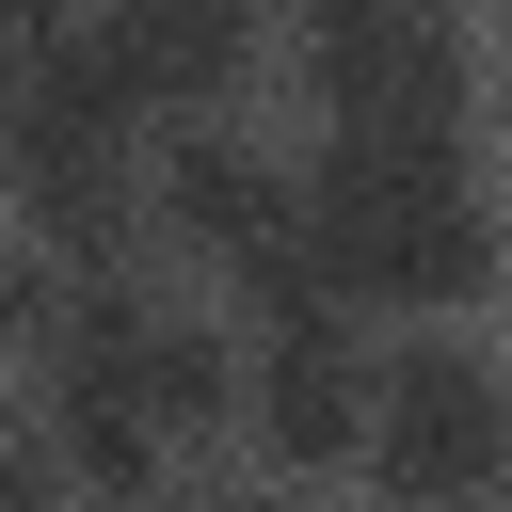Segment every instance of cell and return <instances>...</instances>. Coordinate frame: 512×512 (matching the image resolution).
Masks as SVG:
<instances>
[{"instance_id": "4", "label": "cell", "mask_w": 512, "mask_h": 512, "mask_svg": "<svg viewBox=\"0 0 512 512\" xmlns=\"http://www.w3.org/2000/svg\"><path fill=\"white\" fill-rule=\"evenodd\" d=\"M384 512H480L512 496V368L480 336H400L384 384H368V464H352Z\"/></svg>"}, {"instance_id": "3", "label": "cell", "mask_w": 512, "mask_h": 512, "mask_svg": "<svg viewBox=\"0 0 512 512\" xmlns=\"http://www.w3.org/2000/svg\"><path fill=\"white\" fill-rule=\"evenodd\" d=\"M304 32V96L336 144H464L480 128V32L448 0H320Z\"/></svg>"}, {"instance_id": "8", "label": "cell", "mask_w": 512, "mask_h": 512, "mask_svg": "<svg viewBox=\"0 0 512 512\" xmlns=\"http://www.w3.org/2000/svg\"><path fill=\"white\" fill-rule=\"evenodd\" d=\"M144 512H288V496H272V480H160Z\"/></svg>"}, {"instance_id": "2", "label": "cell", "mask_w": 512, "mask_h": 512, "mask_svg": "<svg viewBox=\"0 0 512 512\" xmlns=\"http://www.w3.org/2000/svg\"><path fill=\"white\" fill-rule=\"evenodd\" d=\"M144 224H160L176 256H208L256 320H320V304H336L320 240H304V160H272L240 112H192V128L144 144Z\"/></svg>"}, {"instance_id": "1", "label": "cell", "mask_w": 512, "mask_h": 512, "mask_svg": "<svg viewBox=\"0 0 512 512\" xmlns=\"http://www.w3.org/2000/svg\"><path fill=\"white\" fill-rule=\"evenodd\" d=\"M304 240H320L336 304H400V320H448L512 272V208H496L480 144H320Z\"/></svg>"}, {"instance_id": "5", "label": "cell", "mask_w": 512, "mask_h": 512, "mask_svg": "<svg viewBox=\"0 0 512 512\" xmlns=\"http://www.w3.org/2000/svg\"><path fill=\"white\" fill-rule=\"evenodd\" d=\"M368 384H384V352L352 336V304L256 320L240 336V432H256V464L272 480H352L368 464Z\"/></svg>"}, {"instance_id": "7", "label": "cell", "mask_w": 512, "mask_h": 512, "mask_svg": "<svg viewBox=\"0 0 512 512\" xmlns=\"http://www.w3.org/2000/svg\"><path fill=\"white\" fill-rule=\"evenodd\" d=\"M0 512H64V464H48L32 432H0Z\"/></svg>"}, {"instance_id": "6", "label": "cell", "mask_w": 512, "mask_h": 512, "mask_svg": "<svg viewBox=\"0 0 512 512\" xmlns=\"http://www.w3.org/2000/svg\"><path fill=\"white\" fill-rule=\"evenodd\" d=\"M112 48H128V80H144V112H240L256 96V48H272V0H112L96 16Z\"/></svg>"}, {"instance_id": "9", "label": "cell", "mask_w": 512, "mask_h": 512, "mask_svg": "<svg viewBox=\"0 0 512 512\" xmlns=\"http://www.w3.org/2000/svg\"><path fill=\"white\" fill-rule=\"evenodd\" d=\"M16 80H32V48H0V144H16Z\"/></svg>"}, {"instance_id": "10", "label": "cell", "mask_w": 512, "mask_h": 512, "mask_svg": "<svg viewBox=\"0 0 512 512\" xmlns=\"http://www.w3.org/2000/svg\"><path fill=\"white\" fill-rule=\"evenodd\" d=\"M80 16H112V0H80Z\"/></svg>"}]
</instances>
